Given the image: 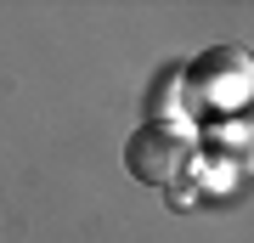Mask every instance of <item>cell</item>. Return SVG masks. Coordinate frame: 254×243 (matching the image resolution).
Wrapping results in <instances>:
<instances>
[{"label":"cell","instance_id":"1","mask_svg":"<svg viewBox=\"0 0 254 243\" xmlns=\"http://www.w3.org/2000/svg\"><path fill=\"white\" fill-rule=\"evenodd\" d=\"M181 85H187V113L232 119L254 96V57L243 45H209L203 57H192L181 68Z\"/></svg>","mask_w":254,"mask_h":243},{"label":"cell","instance_id":"2","mask_svg":"<svg viewBox=\"0 0 254 243\" xmlns=\"http://www.w3.org/2000/svg\"><path fill=\"white\" fill-rule=\"evenodd\" d=\"M198 164V136L187 125H170V119H147V125L130 130L125 142V170L141 181V187H181L187 170Z\"/></svg>","mask_w":254,"mask_h":243},{"label":"cell","instance_id":"3","mask_svg":"<svg viewBox=\"0 0 254 243\" xmlns=\"http://www.w3.org/2000/svg\"><path fill=\"white\" fill-rule=\"evenodd\" d=\"M198 153H209L203 164H215V170H226V175L254 170V119L249 113L209 119V125L198 130Z\"/></svg>","mask_w":254,"mask_h":243}]
</instances>
